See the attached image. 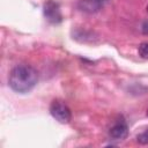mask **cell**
Wrapping results in <instances>:
<instances>
[{
  "label": "cell",
  "instance_id": "10",
  "mask_svg": "<svg viewBox=\"0 0 148 148\" xmlns=\"http://www.w3.org/2000/svg\"><path fill=\"white\" fill-rule=\"evenodd\" d=\"M147 114H148V111H147Z\"/></svg>",
  "mask_w": 148,
  "mask_h": 148
},
{
  "label": "cell",
  "instance_id": "1",
  "mask_svg": "<svg viewBox=\"0 0 148 148\" xmlns=\"http://www.w3.org/2000/svg\"><path fill=\"white\" fill-rule=\"evenodd\" d=\"M38 74L36 69L29 65L22 64L15 66L9 74V86L10 88L18 92L25 94L29 92L37 83Z\"/></svg>",
  "mask_w": 148,
  "mask_h": 148
},
{
  "label": "cell",
  "instance_id": "6",
  "mask_svg": "<svg viewBox=\"0 0 148 148\" xmlns=\"http://www.w3.org/2000/svg\"><path fill=\"white\" fill-rule=\"evenodd\" d=\"M139 54L141 58L143 59H148V42H145V43H141L139 45Z\"/></svg>",
  "mask_w": 148,
  "mask_h": 148
},
{
  "label": "cell",
  "instance_id": "7",
  "mask_svg": "<svg viewBox=\"0 0 148 148\" xmlns=\"http://www.w3.org/2000/svg\"><path fill=\"white\" fill-rule=\"evenodd\" d=\"M136 140L140 145H148V130H146L145 132L140 133L136 136Z\"/></svg>",
  "mask_w": 148,
  "mask_h": 148
},
{
  "label": "cell",
  "instance_id": "3",
  "mask_svg": "<svg viewBox=\"0 0 148 148\" xmlns=\"http://www.w3.org/2000/svg\"><path fill=\"white\" fill-rule=\"evenodd\" d=\"M43 12H44V16L45 18L50 22V23H59L62 20V15L59 8V5L52 0H49L47 2L44 3L43 7Z\"/></svg>",
  "mask_w": 148,
  "mask_h": 148
},
{
  "label": "cell",
  "instance_id": "4",
  "mask_svg": "<svg viewBox=\"0 0 148 148\" xmlns=\"http://www.w3.org/2000/svg\"><path fill=\"white\" fill-rule=\"evenodd\" d=\"M128 134V127L124 119L117 120L110 128L109 135L112 140H124Z\"/></svg>",
  "mask_w": 148,
  "mask_h": 148
},
{
  "label": "cell",
  "instance_id": "5",
  "mask_svg": "<svg viewBox=\"0 0 148 148\" xmlns=\"http://www.w3.org/2000/svg\"><path fill=\"white\" fill-rule=\"evenodd\" d=\"M105 1L103 0H80L79 7L81 10L87 12V13H95L99 10Z\"/></svg>",
  "mask_w": 148,
  "mask_h": 148
},
{
  "label": "cell",
  "instance_id": "9",
  "mask_svg": "<svg viewBox=\"0 0 148 148\" xmlns=\"http://www.w3.org/2000/svg\"><path fill=\"white\" fill-rule=\"evenodd\" d=\"M103 1H106V0H103Z\"/></svg>",
  "mask_w": 148,
  "mask_h": 148
},
{
  "label": "cell",
  "instance_id": "2",
  "mask_svg": "<svg viewBox=\"0 0 148 148\" xmlns=\"http://www.w3.org/2000/svg\"><path fill=\"white\" fill-rule=\"evenodd\" d=\"M50 113L52 114V117L56 120H58L61 124H68L72 119L71 109L67 106L66 103H64L62 101H59V99L52 101V103L50 105Z\"/></svg>",
  "mask_w": 148,
  "mask_h": 148
},
{
  "label": "cell",
  "instance_id": "11",
  "mask_svg": "<svg viewBox=\"0 0 148 148\" xmlns=\"http://www.w3.org/2000/svg\"><path fill=\"white\" fill-rule=\"evenodd\" d=\"M147 10H148V7H147Z\"/></svg>",
  "mask_w": 148,
  "mask_h": 148
},
{
  "label": "cell",
  "instance_id": "8",
  "mask_svg": "<svg viewBox=\"0 0 148 148\" xmlns=\"http://www.w3.org/2000/svg\"><path fill=\"white\" fill-rule=\"evenodd\" d=\"M142 32L145 35H148V21L143 23V25H142Z\"/></svg>",
  "mask_w": 148,
  "mask_h": 148
}]
</instances>
